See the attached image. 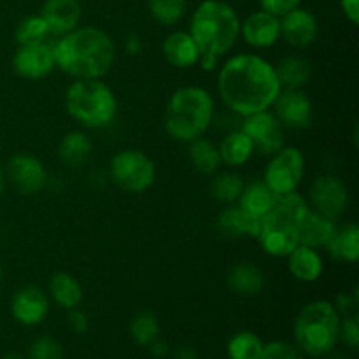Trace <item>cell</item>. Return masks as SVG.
Wrapping results in <instances>:
<instances>
[{
	"label": "cell",
	"instance_id": "cell-1",
	"mask_svg": "<svg viewBox=\"0 0 359 359\" xmlns=\"http://www.w3.org/2000/svg\"><path fill=\"white\" fill-rule=\"evenodd\" d=\"M280 90L273 63L256 53L230 56L217 70V95L241 118L272 109Z\"/></svg>",
	"mask_w": 359,
	"mask_h": 359
},
{
	"label": "cell",
	"instance_id": "cell-2",
	"mask_svg": "<svg viewBox=\"0 0 359 359\" xmlns=\"http://www.w3.org/2000/svg\"><path fill=\"white\" fill-rule=\"evenodd\" d=\"M51 44L56 69L72 79H104L118 51L114 39L97 27H77Z\"/></svg>",
	"mask_w": 359,
	"mask_h": 359
},
{
	"label": "cell",
	"instance_id": "cell-3",
	"mask_svg": "<svg viewBox=\"0 0 359 359\" xmlns=\"http://www.w3.org/2000/svg\"><path fill=\"white\" fill-rule=\"evenodd\" d=\"M216 116V102L202 86H181L170 95L165 107L163 126L170 139L189 144L210 128Z\"/></svg>",
	"mask_w": 359,
	"mask_h": 359
},
{
	"label": "cell",
	"instance_id": "cell-4",
	"mask_svg": "<svg viewBox=\"0 0 359 359\" xmlns=\"http://www.w3.org/2000/svg\"><path fill=\"white\" fill-rule=\"evenodd\" d=\"M188 32L200 51L221 58L241 39V18L235 7L224 0H203L193 11Z\"/></svg>",
	"mask_w": 359,
	"mask_h": 359
},
{
	"label": "cell",
	"instance_id": "cell-5",
	"mask_svg": "<svg viewBox=\"0 0 359 359\" xmlns=\"http://www.w3.org/2000/svg\"><path fill=\"white\" fill-rule=\"evenodd\" d=\"M67 114L90 130L105 128L118 116L114 90L102 79H74L65 90Z\"/></svg>",
	"mask_w": 359,
	"mask_h": 359
},
{
	"label": "cell",
	"instance_id": "cell-6",
	"mask_svg": "<svg viewBox=\"0 0 359 359\" xmlns=\"http://www.w3.org/2000/svg\"><path fill=\"white\" fill-rule=\"evenodd\" d=\"M340 314L330 300L309 302L294 319V342L311 358L328 356L339 344Z\"/></svg>",
	"mask_w": 359,
	"mask_h": 359
},
{
	"label": "cell",
	"instance_id": "cell-7",
	"mask_svg": "<svg viewBox=\"0 0 359 359\" xmlns=\"http://www.w3.org/2000/svg\"><path fill=\"white\" fill-rule=\"evenodd\" d=\"M109 177L112 184L125 193L140 195L153 188L156 181V165L153 158L140 149H121L111 158Z\"/></svg>",
	"mask_w": 359,
	"mask_h": 359
},
{
	"label": "cell",
	"instance_id": "cell-8",
	"mask_svg": "<svg viewBox=\"0 0 359 359\" xmlns=\"http://www.w3.org/2000/svg\"><path fill=\"white\" fill-rule=\"evenodd\" d=\"M305 177V156L300 147L284 146L270 156L263 182L276 196L297 191Z\"/></svg>",
	"mask_w": 359,
	"mask_h": 359
},
{
	"label": "cell",
	"instance_id": "cell-9",
	"mask_svg": "<svg viewBox=\"0 0 359 359\" xmlns=\"http://www.w3.org/2000/svg\"><path fill=\"white\" fill-rule=\"evenodd\" d=\"M307 200L312 210L333 221H339L349 209V186L339 175L321 174L312 181Z\"/></svg>",
	"mask_w": 359,
	"mask_h": 359
},
{
	"label": "cell",
	"instance_id": "cell-10",
	"mask_svg": "<svg viewBox=\"0 0 359 359\" xmlns=\"http://www.w3.org/2000/svg\"><path fill=\"white\" fill-rule=\"evenodd\" d=\"M241 130L252 140L255 149L265 156H272L286 146V128L280 125L272 109L242 118Z\"/></svg>",
	"mask_w": 359,
	"mask_h": 359
},
{
	"label": "cell",
	"instance_id": "cell-11",
	"mask_svg": "<svg viewBox=\"0 0 359 359\" xmlns=\"http://www.w3.org/2000/svg\"><path fill=\"white\" fill-rule=\"evenodd\" d=\"M7 182L25 196L37 195L48 184V170L42 160L34 154L20 153L9 158L6 167Z\"/></svg>",
	"mask_w": 359,
	"mask_h": 359
},
{
	"label": "cell",
	"instance_id": "cell-12",
	"mask_svg": "<svg viewBox=\"0 0 359 359\" xmlns=\"http://www.w3.org/2000/svg\"><path fill=\"white\" fill-rule=\"evenodd\" d=\"M16 76L27 81H41L56 69L51 42L18 46L11 60Z\"/></svg>",
	"mask_w": 359,
	"mask_h": 359
},
{
	"label": "cell",
	"instance_id": "cell-13",
	"mask_svg": "<svg viewBox=\"0 0 359 359\" xmlns=\"http://www.w3.org/2000/svg\"><path fill=\"white\" fill-rule=\"evenodd\" d=\"M256 241L269 256L286 258L297 245H300L298 224L269 212L263 217L262 230Z\"/></svg>",
	"mask_w": 359,
	"mask_h": 359
},
{
	"label": "cell",
	"instance_id": "cell-14",
	"mask_svg": "<svg viewBox=\"0 0 359 359\" xmlns=\"http://www.w3.org/2000/svg\"><path fill=\"white\" fill-rule=\"evenodd\" d=\"M272 109L286 130H304L314 123V105L304 90H280Z\"/></svg>",
	"mask_w": 359,
	"mask_h": 359
},
{
	"label": "cell",
	"instance_id": "cell-15",
	"mask_svg": "<svg viewBox=\"0 0 359 359\" xmlns=\"http://www.w3.org/2000/svg\"><path fill=\"white\" fill-rule=\"evenodd\" d=\"M280 20V39L294 49H305L318 41L319 21L312 11L297 7L283 14Z\"/></svg>",
	"mask_w": 359,
	"mask_h": 359
},
{
	"label": "cell",
	"instance_id": "cell-16",
	"mask_svg": "<svg viewBox=\"0 0 359 359\" xmlns=\"http://www.w3.org/2000/svg\"><path fill=\"white\" fill-rule=\"evenodd\" d=\"M49 314V297L37 286H23L11 298V316L21 326H37Z\"/></svg>",
	"mask_w": 359,
	"mask_h": 359
},
{
	"label": "cell",
	"instance_id": "cell-17",
	"mask_svg": "<svg viewBox=\"0 0 359 359\" xmlns=\"http://www.w3.org/2000/svg\"><path fill=\"white\" fill-rule=\"evenodd\" d=\"M241 37L249 48L270 49L280 41L279 16L259 9L241 21Z\"/></svg>",
	"mask_w": 359,
	"mask_h": 359
},
{
	"label": "cell",
	"instance_id": "cell-18",
	"mask_svg": "<svg viewBox=\"0 0 359 359\" xmlns=\"http://www.w3.org/2000/svg\"><path fill=\"white\" fill-rule=\"evenodd\" d=\"M41 16L48 23L51 37H62L79 27L83 6L79 0H44Z\"/></svg>",
	"mask_w": 359,
	"mask_h": 359
},
{
	"label": "cell",
	"instance_id": "cell-19",
	"mask_svg": "<svg viewBox=\"0 0 359 359\" xmlns=\"http://www.w3.org/2000/svg\"><path fill=\"white\" fill-rule=\"evenodd\" d=\"M161 53L168 65L181 70L198 65L200 55H202L195 39L186 30H175L168 34L161 44Z\"/></svg>",
	"mask_w": 359,
	"mask_h": 359
},
{
	"label": "cell",
	"instance_id": "cell-20",
	"mask_svg": "<svg viewBox=\"0 0 359 359\" xmlns=\"http://www.w3.org/2000/svg\"><path fill=\"white\" fill-rule=\"evenodd\" d=\"M262 221L263 219L252 217L251 214L231 203L221 210L216 219V226L217 231L226 238H258L259 230H262Z\"/></svg>",
	"mask_w": 359,
	"mask_h": 359
},
{
	"label": "cell",
	"instance_id": "cell-21",
	"mask_svg": "<svg viewBox=\"0 0 359 359\" xmlns=\"http://www.w3.org/2000/svg\"><path fill=\"white\" fill-rule=\"evenodd\" d=\"M286 259L291 276L304 284L318 283L325 272V259H323L319 249L300 244L286 256Z\"/></svg>",
	"mask_w": 359,
	"mask_h": 359
},
{
	"label": "cell",
	"instance_id": "cell-22",
	"mask_svg": "<svg viewBox=\"0 0 359 359\" xmlns=\"http://www.w3.org/2000/svg\"><path fill=\"white\" fill-rule=\"evenodd\" d=\"M337 226H339L337 221L330 219V217L311 209L300 223V226H298L300 244L312 249H325L328 242L333 238V235H335Z\"/></svg>",
	"mask_w": 359,
	"mask_h": 359
},
{
	"label": "cell",
	"instance_id": "cell-23",
	"mask_svg": "<svg viewBox=\"0 0 359 359\" xmlns=\"http://www.w3.org/2000/svg\"><path fill=\"white\" fill-rule=\"evenodd\" d=\"M228 287L241 297H256L265 290V273L251 262H241L228 273Z\"/></svg>",
	"mask_w": 359,
	"mask_h": 359
},
{
	"label": "cell",
	"instance_id": "cell-24",
	"mask_svg": "<svg viewBox=\"0 0 359 359\" xmlns=\"http://www.w3.org/2000/svg\"><path fill=\"white\" fill-rule=\"evenodd\" d=\"M58 156L67 167H83L93 156V140L83 130H72L60 140Z\"/></svg>",
	"mask_w": 359,
	"mask_h": 359
},
{
	"label": "cell",
	"instance_id": "cell-25",
	"mask_svg": "<svg viewBox=\"0 0 359 359\" xmlns=\"http://www.w3.org/2000/svg\"><path fill=\"white\" fill-rule=\"evenodd\" d=\"M217 151H219L221 165H226L230 168L244 167L256 153L252 140L241 128L226 133L221 139Z\"/></svg>",
	"mask_w": 359,
	"mask_h": 359
},
{
	"label": "cell",
	"instance_id": "cell-26",
	"mask_svg": "<svg viewBox=\"0 0 359 359\" xmlns=\"http://www.w3.org/2000/svg\"><path fill=\"white\" fill-rule=\"evenodd\" d=\"M48 297L55 302L58 307L65 311L79 307L84 298L83 286L79 280L69 272H55L49 279Z\"/></svg>",
	"mask_w": 359,
	"mask_h": 359
},
{
	"label": "cell",
	"instance_id": "cell-27",
	"mask_svg": "<svg viewBox=\"0 0 359 359\" xmlns=\"http://www.w3.org/2000/svg\"><path fill=\"white\" fill-rule=\"evenodd\" d=\"M273 67L283 90H302L311 81L312 65L304 55H287Z\"/></svg>",
	"mask_w": 359,
	"mask_h": 359
},
{
	"label": "cell",
	"instance_id": "cell-28",
	"mask_svg": "<svg viewBox=\"0 0 359 359\" xmlns=\"http://www.w3.org/2000/svg\"><path fill=\"white\" fill-rule=\"evenodd\" d=\"M326 251L335 262L354 265L359 258V226L356 223H346L337 226L335 235L326 245Z\"/></svg>",
	"mask_w": 359,
	"mask_h": 359
},
{
	"label": "cell",
	"instance_id": "cell-29",
	"mask_svg": "<svg viewBox=\"0 0 359 359\" xmlns=\"http://www.w3.org/2000/svg\"><path fill=\"white\" fill-rule=\"evenodd\" d=\"M273 203H276V195L270 191L269 186L263 181H256L251 184H245L237 205L248 214H251L252 217L263 219L272 210Z\"/></svg>",
	"mask_w": 359,
	"mask_h": 359
},
{
	"label": "cell",
	"instance_id": "cell-30",
	"mask_svg": "<svg viewBox=\"0 0 359 359\" xmlns=\"http://www.w3.org/2000/svg\"><path fill=\"white\" fill-rule=\"evenodd\" d=\"M188 158L193 168L203 175H214L221 167L217 146L205 137H200L188 144Z\"/></svg>",
	"mask_w": 359,
	"mask_h": 359
},
{
	"label": "cell",
	"instance_id": "cell-31",
	"mask_svg": "<svg viewBox=\"0 0 359 359\" xmlns=\"http://www.w3.org/2000/svg\"><path fill=\"white\" fill-rule=\"evenodd\" d=\"M244 188V179L237 172H219V174L216 172L212 184H210V193H212L217 202L224 203V205H231V203L238 202Z\"/></svg>",
	"mask_w": 359,
	"mask_h": 359
},
{
	"label": "cell",
	"instance_id": "cell-32",
	"mask_svg": "<svg viewBox=\"0 0 359 359\" xmlns=\"http://www.w3.org/2000/svg\"><path fill=\"white\" fill-rule=\"evenodd\" d=\"M309 210H311V205H309L307 196L302 195L297 189V191L276 196V203H273L270 212L300 226V223L307 216Z\"/></svg>",
	"mask_w": 359,
	"mask_h": 359
},
{
	"label": "cell",
	"instance_id": "cell-33",
	"mask_svg": "<svg viewBox=\"0 0 359 359\" xmlns=\"http://www.w3.org/2000/svg\"><path fill=\"white\" fill-rule=\"evenodd\" d=\"M14 39L18 46L39 44V42H49L51 32L41 14H28L23 20L18 21L14 28Z\"/></svg>",
	"mask_w": 359,
	"mask_h": 359
},
{
	"label": "cell",
	"instance_id": "cell-34",
	"mask_svg": "<svg viewBox=\"0 0 359 359\" xmlns=\"http://www.w3.org/2000/svg\"><path fill=\"white\" fill-rule=\"evenodd\" d=\"M263 340L252 332H238L230 337L226 344L228 359H259Z\"/></svg>",
	"mask_w": 359,
	"mask_h": 359
},
{
	"label": "cell",
	"instance_id": "cell-35",
	"mask_svg": "<svg viewBox=\"0 0 359 359\" xmlns=\"http://www.w3.org/2000/svg\"><path fill=\"white\" fill-rule=\"evenodd\" d=\"M147 9L156 23L174 27L184 18L188 0H147Z\"/></svg>",
	"mask_w": 359,
	"mask_h": 359
},
{
	"label": "cell",
	"instance_id": "cell-36",
	"mask_svg": "<svg viewBox=\"0 0 359 359\" xmlns=\"http://www.w3.org/2000/svg\"><path fill=\"white\" fill-rule=\"evenodd\" d=\"M130 337L140 347H147L160 337V321L149 311H142L130 323Z\"/></svg>",
	"mask_w": 359,
	"mask_h": 359
},
{
	"label": "cell",
	"instance_id": "cell-37",
	"mask_svg": "<svg viewBox=\"0 0 359 359\" xmlns=\"http://www.w3.org/2000/svg\"><path fill=\"white\" fill-rule=\"evenodd\" d=\"M63 347L55 337L41 335L30 344L28 359H63Z\"/></svg>",
	"mask_w": 359,
	"mask_h": 359
},
{
	"label": "cell",
	"instance_id": "cell-38",
	"mask_svg": "<svg viewBox=\"0 0 359 359\" xmlns=\"http://www.w3.org/2000/svg\"><path fill=\"white\" fill-rule=\"evenodd\" d=\"M259 359H304V354L293 344L276 340V342H270L263 346Z\"/></svg>",
	"mask_w": 359,
	"mask_h": 359
},
{
	"label": "cell",
	"instance_id": "cell-39",
	"mask_svg": "<svg viewBox=\"0 0 359 359\" xmlns=\"http://www.w3.org/2000/svg\"><path fill=\"white\" fill-rule=\"evenodd\" d=\"M339 340H342L349 349H358L359 346V319L358 314L340 319Z\"/></svg>",
	"mask_w": 359,
	"mask_h": 359
},
{
	"label": "cell",
	"instance_id": "cell-40",
	"mask_svg": "<svg viewBox=\"0 0 359 359\" xmlns=\"http://www.w3.org/2000/svg\"><path fill=\"white\" fill-rule=\"evenodd\" d=\"M258 2H259V6H262L263 11L276 14V16L280 18L283 14H286V13H290V11L300 7L304 0H258Z\"/></svg>",
	"mask_w": 359,
	"mask_h": 359
},
{
	"label": "cell",
	"instance_id": "cell-41",
	"mask_svg": "<svg viewBox=\"0 0 359 359\" xmlns=\"http://www.w3.org/2000/svg\"><path fill=\"white\" fill-rule=\"evenodd\" d=\"M337 312L340 314V318H347V316H353L358 312V293L354 291L353 294L342 293L337 297V300L333 302Z\"/></svg>",
	"mask_w": 359,
	"mask_h": 359
},
{
	"label": "cell",
	"instance_id": "cell-42",
	"mask_svg": "<svg viewBox=\"0 0 359 359\" xmlns=\"http://www.w3.org/2000/svg\"><path fill=\"white\" fill-rule=\"evenodd\" d=\"M69 325H70V330H72L74 333H77V335H83V333H86L88 330H90V318H88L86 312L81 311L79 307H76L70 311Z\"/></svg>",
	"mask_w": 359,
	"mask_h": 359
},
{
	"label": "cell",
	"instance_id": "cell-43",
	"mask_svg": "<svg viewBox=\"0 0 359 359\" xmlns=\"http://www.w3.org/2000/svg\"><path fill=\"white\" fill-rule=\"evenodd\" d=\"M340 9L351 23H359V0H340Z\"/></svg>",
	"mask_w": 359,
	"mask_h": 359
},
{
	"label": "cell",
	"instance_id": "cell-44",
	"mask_svg": "<svg viewBox=\"0 0 359 359\" xmlns=\"http://www.w3.org/2000/svg\"><path fill=\"white\" fill-rule=\"evenodd\" d=\"M142 48H144L142 39H140L139 35L132 34V35H128V37H126V41H125V51L128 53L130 56L140 55V53H142Z\"/></svg>",
	"mask_w": 359,
	"mask_h": 359
},
{
	"label": "cell",
	"instance_id": "cell-45",
	"mask_svg": "<svg viewBox=\"0 0 359 359\" xmlns=\"http://www.w3.org/2000/svg\"><path fill=\"white\" fill-rule=\"evenodd\" d=\"M149 351H151V354H153L154 358H165L168 354V344L165 342L163 339H160V337H158L156 340H153V342L149 344Z\"/></svg>",
	"mask_w": 359,
	"mask_h": 359
},
{
	"label": "cell",
	"instance_id": "cell-46",
	"mask_svg": "<svg viewBox=\"0 0 359 359\" xmlns=\"http://www.w3.org/2000/svg\"><path fill=\"white\" fill-rule=\"evenodd\" d=\"M217 63H219V58L214 55H207V53H202L198 60L200 69L205 70V72H212V70L217 69Z\"/></svg>",
	"mask_w": 359,
	"mask_h": 359
},
{
	"label": "cell",
	"instance_id": "cell-47",
	"mask_svg": "<svg viewBox=\"0 0 359 359\" xmlns=\"http://www.w3.org/2000/svg\"><path fill=\"white\" fill-rule=\"evenodd\" d=\"M174 359H198V354L191 346H181L175 349Z\"/></svg>",
	"mask_w": 359,
	"mask_h": 359
},
{
	"label": "cell",
	"instance_id": "cell-48",
	"mask_svg": "<svg viewBox=\"0 0 359 359\" xmlns=\"http://www.w3.org/2000/svg\"><path fill=\"white\" fill-rule=\"evenodd\" d=\"M7 189V174H6V167L0 163V195H4Z\"/></svg>",
	"mask_w": 359,
	"mask_h": 359
},
{
	"label": "cell",
	"instance_id": "cell-49",
	"mask_svg": "<svg viewBox=\"0 0 359 359\" xmlns=\"http://www.w3.org/2000/svg\"><path fill=\"white\" fill-rule=\"evenodd\" d=\"M2 359H28V358H23L21 354H16V353H11V354H6Z\"/></svg>",
	"mask_w": 359,
	"mask_h": 359
},
{
	"label": "cell",
	"instance_id": "cell-50",
	"mask_svg": "<svg viewBox=\"0 0 359 359\" xmlns=\"http://www.w3.org/2000/svg\"><path fill=\"white\" fill-rule=\"evenodd\" d=\"M4 280V266H2V262H0V284H2Z\"/></svg>",
	"mask_w": 359,
	"mask_h": 359
}]
</instances>
